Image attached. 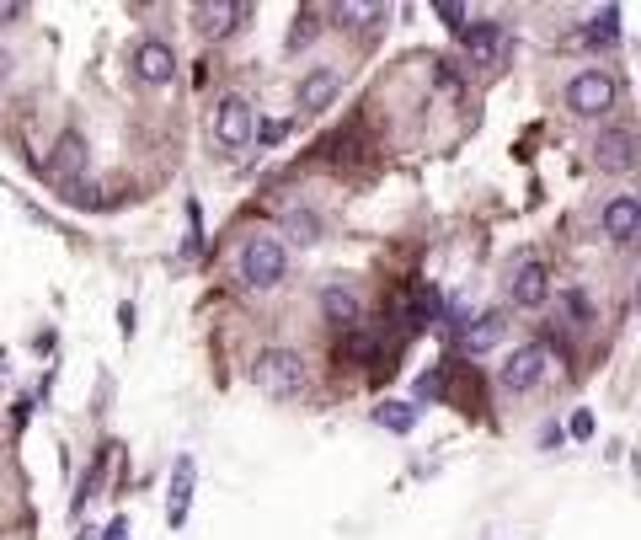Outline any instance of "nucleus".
<instances>
[{
	"instance_id": "nucleus-23",
	"label": "nucleus",
	"mask_w": 641,
	"mask_h": 540,
	"mask_svg": "<svg viewBox=\"0 0 641 540\" xmlns=\"http://www.w3.org/2000/svg\"><path fill=\"white\" fill-rule=\"evenodd\" d=\"M316 214H310V209H300V214H289V236L294 241H300V246H310V241H316Z\"/></svg>"
},
{
	"instance_id": "nucleus-27",
	"label": "nucleus",
	"mask_w": 641,
	"mask_h": 540,
	"mask_svg": "<svg viewBox=\"0 0 641 540\" xmlns=\"http://www.w3.org/2000/svg\"><path fill=\"white\" fill-rule=\"evenodd\" d=\"M567 434H572V439H588V434H593V412H577V418L567 423Z\"/></svg>"
},
{
	"instance_id": "nucleus-9",
	"label": "nucleus",
	"mask_w": 641,
	"mask_h": 540,
	"mask_svg": "<svg viewBox=\"0 0 641 540\" xmlns=\"http://www.w3.org/2000/svg\"><path fill=\"white\" fill-rule=\"evenodd\" d=\"M593 166L609 172V177L636 172V140H631V129H604L599 140H593Z\"/></svg>"
},
{
	"instance_id": "nucleus-4",
	"label": "nucleus",
	"mask_w": 641,
	"mask_h": 540,
	"mask_svg": "<svg viewBox=\"0 0 641 540\" xmlns=\"http://www.w3.org/2000/svg\"><path fill=\"white\" fill-rule=\"evenodd\" d=\"M214 140H220L225 150H246L257 140V107L246 97H225L220 107H214Z\"/></svg>"
},
{
	"instance_id": "nucleus-10",
	"label": "nucleus",
	"mask_w": 641,
	"mask_h": 540,
	"mask_svg": "<svg viewBox=\"0 0 641 540\" xmlns=\"http://www.w3.org/2000/svg\"><path fill=\"white\" fill-rule=\"evenodd\" d=\"M599 220H604V236H609V241H620V246L636 241V230H641V198H636V193H615V198L604 204Z\"/></svg>"
},
{
	"instance_id": "nucleus-5",
	"label": "nucleus",
	"mask_w": 641,
	"mask_h": 540,
	"mask_svg": "<svg viewBox=\"0 0 641 540\" xmlns=\"http://www.w3.org/2000/svg\"><path fill=\"white\" fill-rule=\"evenodd\" d=\"M545 369H551V348L545 343H519L508 353V364L497 369V380H503V391H535L545 380Z\"/></svg>"
},
{
	"instance_id": "nucleus-7",
	"label": "nucleus",
	"mask_w": 641,
	"mask_h": 540,
	"mask_svg": "<svg viewBox=\"0 0 641 540\" xmlns=\"http://www.w3.org/2000/svg\"><path fill=\"white\" fill-rule=\"evenodd\" d=\"M508 295H513V305H524V311L545 305L551 300V268H545L540 257H524L519 268L508 273Z\"/></svg>"
},
{
	"instance_id": "nucleus-2",
	"label": "nucleus",
	"mask_w": 641,
	"mask_h": 540,
	"mask_svg": "<svg viewBox=\"0 0 641 540\" xmlns=\"http://www.w3.org/2000/svg\"><path fill=\"white\" fill-rule=\"evenodd\" d=\"M236 273H241L246 289H273V284H284V273H289L284 241H273V236H246V241H241V257H236Z\"/></svg>"
},
{
	"instance_id": "nucleus-28",
	"label": "nucleus",
	"mask_w": 641,
	"mask_h": 540,
	"mask_svg": "<svg viewBox=\"0 0 641 540\" xmlns=\"http://www.w3.org/2000/svg\"><path fill=\"white\" fill-rule=\"evenodd\" d=\"M107 540H123V519H118V524H107Z\"/></svg>"
},
{
	"instance_id": "nucleus-20",
	"label": "nucleus",
	"mask_w": 641,
	"mask_h": 540,
	"mask_svg": "<svg viewBox=\"0 0 641 540\" xmlns=\"http://www.w3.org/2000/svg\"><path fill=\"white\" fill-rule=\"evenodd\" d=\"M615 33H620V11H615V6H604L599 17H593V22L583 27V38H588V43H615Z\"/></svg>"
},
{
	"instance_id": "nucleus-1",
	"label": "nucleus",
	"mask_w": 641,
	"mask_h": 540,
	"mask_svg": "<svg viewBox=\"0 0 641 540\" xmlns=\"http://www.w3.org/2000/svg\"><path fill=\"white\" fill-rule=\"evenodd\" d=\"M252 385L268 401H289L305 391V353L300 348H262L252 364Z\"/></svg>"
},
{
	"instance_id": "nucleus-26",
	"label": "nucleus",
	"mask_w": 641,
	"mask_h": 540,
	"mask_svg": "<svg viewBox=\"0 0 641 540\" xmlns=\"http://www.w3.org/2000/svg\"><path fill=\"white\" fill-rule=\"evenodd\" d=\"M22 17H27L22 0H0V27H6V22H22Z\"/></svg>"
},
{
	"instance_id": "nucleus-21",
	"label": "nucleus",
	"mask_w": 641,
	"mask_h": 540,
	"mask_svg": "<svg viewBox=\"0 0 641 540\" xmlns=\"http://www.w3.org/2000/svg\"><path fill=\"white\" fill-rule=\"evenodd\" d=\"M337 359H353V364H369L374 359V337H364V332H348V337H342V343H337Z\"/></svg>"
},
{
	"instance_id": "nucleus-12",
	"label": "nucleus",
	"mask_w": 641,
	"mask_h": 540,
	"mask_svg": "<svg viewBox=\"0 0 641 540\" xmlns=\"http://www.w3.org/2000/svg\"><path fill=\"white\" fill-rule=\"evenodd\" d=\"M342 91V70L337 65H316L300 75V107L305 113H321V107H332V97Z\"/></svg>"
},
{
	"instance_id": "nucleus-13",
	"label": "nucleus",
	"mask_w": 641,
	"mask_h": 540,
	"mask_svg": "<svg viewBox=\"0 0 641 540\" xmlns=\"http://www.w3.org/2000/svg\"><path fill=\"white\" fill-rule=\"evenodd\" d=\"M321 316L332 321V327L353 332V327H358V316H364V300H358L348 284H326V289H321Z\"/></svg>"
},
{
	"instance_id": "nucleus-19",
	"label": "nucleus",
	"mask_w": 641,
	"mask_h": 540,
	"mask_svg": "<svg viewBox=\"0 0 641 540\" xmlns=\"http://www.w3.org/2000/svg\"><path fill=\"white\" fill-rule=\"evenodd\" d=\"M316 22H321V11H310V6H305V11H294V27H289V49H294V54L316 43V33H321Z\"/></svg>"
},
{
	"instance_id": "nucleus-25",
	"label": "nucleus",
	"mask_w": 641,
	"mask_h": 540,
	"mask_svg": "<svg viewBox=\"0 0 641 540\" xmlns=\"http://www.w3.org/2000/svg\"><path fill=\"white\" fill-rule=\"evenodd\" d=\"M433 11H439V17H444L449 27H455V33H465V6H455V0H439Z\"/></svg>"
},
{
	"instance_id": "nucleus-22",
	"label": "nucleus",
	"mask_w": 641,
	"mask_h": 540,
	"mask_svg": "<svg viewBox=\"0 0 641 540\" xmlns=\"http://www.w3.org/2000/svg\"><path fill=\"white\" fill-rule=\"evenodd\" d=\"M449 391V369H428V375L417 380V401H439Z\"/></svg>"
},
{
	"instance_id": "nucleus-11",
	"label": "nucleus",
	"mask_w": 641,
	"mask_h": 540,
	"mask_svg": "<svg viewBox=\"0 0 641 540\" xmlns=\"http://www.w3.org/2000/svg\"><path fill=\"white\" fill-rule=\"evenodd\" d=\"M193 17H198V33L203 38L220 43V38H230L246 17H252V6H241V0H214V6H198Z\"/></svg>"
},
{
	"instance_id": "nucleus-18",
	"label": "nucleus",
	"mask_w": 641,
	"mask_h": 540,
	"mask_svg": "<svg viewBox=\"0 0 641 540\" xmlns=\"http://www.w3.org/2000/svg\"><path fill=\"white\" fill-rule=\"evenodd\" d=\"M374 423L390 428V434H412V423H417V412L406 407V401H385L380 412H374Z\"/></svg>"
},
{
	"instance_id": "nucleus-8",
	"label": "nucleus",
	"mask_w": 641,
	"mask_h": 540,
	"mask_svg": "<svg viewBox=\"0 0 641 540\" xmlns=\"http://www.w3.org/2000/svg\"><path fill=\"white\" fill-rule=\"evenodd\" d=\"M129 65H134V75L145 86H171V75H177V54H171V43H161V38H139Z\"/></svg>"
},
{
	"instance_id": "nucleus-17",
	"label": "nucleus",
	"mask_w": 641,
	"mask_h": 540,
	"mask_svg": "<svg viewBox=\"0 0 641 540\" xmlns=\"http://www.w3.org/2000/svg\"><path fill=\"white\" fill-rule=\"evenodd\" d=\"M439 321V289H417L412 305H406V327L422 332V327H433Z\"/></svg>"
},
{
	"instance_id": "nucleus-15",
	"label": "nucleus",
	"mask_w": 641,
	"mask_h": 540,
	"mask_svg": "<svg viewBox=\"0 0 641 540\" xmlns=\"http://www.w3.org/2000/svg\"><path fill=\"white\" fill-rule=\"evenodd\" d=\"M503 332H508V321L487 311V316H476L471 327H465V353H492L497 343H503Z\"/></svg>"
},
{
	"instance_id": "nucleus-6",
	"label": "nucleus",
	"mask_w": 641,
	"mask_h": 540,
	"mask_svg": "<svg viewBox=\"0 0 641 540\" xmlns=\"http://www.w3.org/2000/svg\"><path fill=\"white\" fill-rule=\"evenodd\" d=\"M460 38H465V59L481 65V70H497L508 59V49H513V38H508L503 22H471Z\"/></svg>"
},
{
	"instance_id": "nucleus-16",
	"label": "nucleus",
	"mask_w": 641,
	"mask_h": 540,
	"mask_svg": "<svg viewBox=\"0 0 641 540\" xmlns=\"http://www.w3.org/2000/svg\"><path fill=\"white\" fill-rule=\"evenodd\" d=\"M187 503H193V460H177V482H171V503H166V519H171V530L187 519Z\"/></svg>"
},
{
	"instance_id": "nucleus-14",
	"label": "nucleus",
	"mask_w": 641,
	"mask_h": 540,
	"mask_svg": "<svg viewBox=\"0 0 641 540\" xmlns=\"http://www.w3.org/2000/svg\"><path fill=\"white\" fill-rule=\"evenodd\" d=\"M81 172H86V140H81V134H59V145H54V156H49V177L70 182V177H81Z\"/></svg>"
},
{
	"instance_id": "nucleus-24",
	"label": "nucleus",
	"mask_w": 641,
	"mask_h": 540,
	"mask_svg": "<svg viewBox=\"0 0 641 540\" xmlns=\"http://www.w3.org/2000/svg\"><path fill=\"white\" fill-rule=\"evenodd\" d=\"M332 17H337V27H353L358 17H380V11H369V6H332Z\"/></svg>"
},
{
	"instance_id": "nucleus-3",
	"label": "nucleus",
	"mask_w": 641,
	"mask_h": 540,
	"mask_svg": "<svg viewBox=\"0 0 641 540\" xmlns=\"http://www.w3.org/2000/svg\"><path fill=\"white\" fill-rule=\"evenodd\" d=\"M620 102V81L609 70H577L567 81V107L577 118H604Z\"/></svg>"
}]
</instances>
